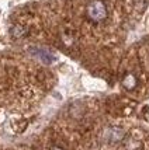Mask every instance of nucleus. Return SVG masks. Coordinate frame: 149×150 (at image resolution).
<instances>
[{"label": "nucleus", "mask_w": 149, "mask_h": 150, "mask_svg": "<svg viewBox=\"0 0 149 150\" xmlns=\"http://www.w3.org/2000/svg\"><path fill=\"white\" fill-rule=\"evenodd\" d=\"M107 6L103 0H91L86 6V16L93 23H101L107 18Z\"/></svg>", "instance_id": "nucleus-1"}, {"label": "nucleus", "mask_w": 149, "mask_h": 150, "mask_svg": "<svg viewBox=\"0 0 149 150\" xmlns=\"http://www.w3.org/2000/svg\"><path fill=\"white\" fill-rule=\"evenodd\" d=\"M124 136V132L121 129H118V128H111L108 131L106 132V137L108 139V142L110 143H117V142H120Z\"/></svg>", "instance_id": "nucleus-2"}, {"label": "nucleus", "mask_w": 149, "mask_h": 150, "mask_svg": "<svg viewBox=\"0 0 149 150\" xmlns=\"http://www.w3.org/2000/svg\"><path fill=\"white\" fill-rule=\"evenodd\" d=\"M138 84V80L136 77L132 74V73H128V74H125L123 79V86L127 88V90H134Z\"/></svg>", "instance_id": "nucleus-3"}, {"label": "nucleus", "mask_w": 149, "mask_h": 150, "mask_svg": "<svg viewBox=\"0 0 149 150\" xmlns=\"http://www.w3.org/2000/svg\"><path fill=\"white\" fill-rule=\"evenodd\" d=\"M11 34H13V37H16V38H17V37H23V35L26 34V31L23 30V27L16 25L13 30H11Z\"/></svg>", "instance_id": "nucleus-4"}, {"label": "nucleus", "mask_w": 149, "mask_h": 150, "mask_svg": "<svg viewBox=\"0 0 149 150\" xmlns=\"http://www.w3.org/2000/svg\"><path fill=\"white\" fill-rule=\"evenodd\" d=\"M62 41H63V42H65L66 45L69 46V45L72 44V37H69L68 34H63V35H62Z\"/></svg>", "instance_id": "nucleus-5"}, {"label": "nucleus", "mask_w": 149, "mask_h": 150, "mask_svg": "<svg viewBox=\"0 0 149 150\" xmlns=\"http://www.w3.org/2000/svg\"><path fill=\"white\" fill-rule=\"evenodd\" d=\"M51 150H63V149H62V147H59V146H53Z\"/></svg>", "instance_id": "nucleus-6"}]
</instances>
